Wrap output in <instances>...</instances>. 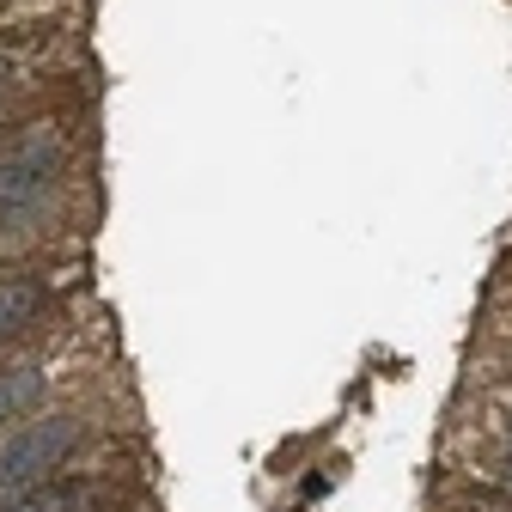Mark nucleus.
<instances>
[{"mask_svg":"<svg viewBox=\"0 0 512 512\" xmlns=\"http://www.w3.org/2000/svg\"><path fill=\"white\" fill-rule=\"evenodd\" d=\"M74 445H80V415H43V421L13 427L0 439V500L49 482V470L68 464Z\"/></svg>","mask_w":512,"mask_h":512,"instance_id":"1","label":"nucleus"},{"mask_svg":"<svg viewBox=\"0 0 512 512\" xmlns=\"http://www.w3.org/2000/svg\"><path fill=\"white\" fill-rule=\"evenodd\" d=\"M61 171V141L55 135H25L0 153V220H31L43 208V189Z\"/></svg>","mask_w":512,"mask_h":512,"instance_id":"2","label":"nucleus"},{"mask_svg":"<svg viewBox=\"0 0 512 512\" xmlns=\"http://www.w3.org/2000/svg\"><path fill=\"white\" fill-rule=\"evenodd\" d=\"M98 488L92 482H37L25 494H7L0 512H98Z\"/></svg>","mask_w":512,"mask_h":512,"instance_id":"3","label":"nucleus"},{"mask_svg":"<svg viewBox=\"0 0 512 512\" xmlns=\"http://www.w3.org/2000/svg\"><path fill=\"white\" fill-rule=\"evenodd\" d=\"M43 305H49V293H43V281H0V342H13V336H25L37 317H43Z\"/></svg>","mask_w":512,"mask_h":512,"instance_id":"4","label":"nucleus"},{"mask_svg":"<svg viewBox=\"0 0 512 512\" xmlns=\"http://www.w3.org/2000/svg\"><path fill=\"white\" fill-rule=\"evenodd\" d=\"M43 366H7L0 372V427H13L19 415H31L43 403Z\"/></svg>","mask_w":512,"mask_h":512,"instance_id":"5","label":"nucleus"},{"mask_svg":"<svg viewBox=\"0 0 512 512\" xmlns=\"http://www.w3.org/2000/svg\"><path fill=\"white\" fill-rule=\"evenodd\" d=\"M494 476H500V482H506V488H512V452H506V458H500V464H494Z\"/></svg>","mask_w":512,"mask_h":512,"instance_id":"6","label":"nucleus"},{"mask_svg":"<svg viewBox=\"0 0 512 512\" xmlns=\"http://www.w3.org/2000/svg\"><path fill=\"white\" fill-rule=\"evenodd\" d=\"M13 86V61H0V92H7Z\"/></svg>","mask_w":512,"mask_h":512,"instance_id":"7","label":"nucleus"}]
</instances>
